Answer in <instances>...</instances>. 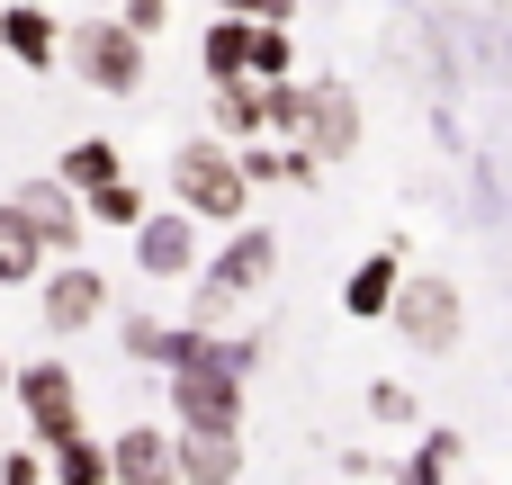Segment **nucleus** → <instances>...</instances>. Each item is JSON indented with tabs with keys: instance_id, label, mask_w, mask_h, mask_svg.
<instances>
[{
	"instance_id": "nucleus-13",
	"label": "nucleus",
	"mask_w": 512,
	"mask_h": 485,
	"mask_svg": "<svg viewBox=\"0 0 512 485\" xmlns=\"http://www.w3.org/2000/svg\"><path fill=\"white\" fill-rule=\"evenodd\" d=\"M0 36H9V45L27 54V63H45V54H54V27H45L36 9H18V18H0Z\"/></svg>"
},
{
	"instance_id": "nucleus-17",
	"label": "nucleus",
	"mask_w": 512,
	"mask_h": 485,
	"mask_svg": "<svg viewBox=\"0 0 512 485\" xmlns=\"http://www.w3.org/2000/svg\"><path fill=\"white\" fill-rule=\"evenodd\" d=\"M99 216H108V225H135V216H144V198H135V189H117V180H99Z\"/></svg>"
},
{
	"instance_id": "nucleus-1",
	"label": "nucleus",
	"mask_w": 512,
	"mask_h": 485,
	"mask_svg": "<svg viewBox=\"0 0 512 485\" xmlns=\"http://www.w3.org/2000/svg\"><path fill=\"white\" fill-rule=\"evenodd\" d=\"M270 126L279 135H297L315 162H333V153H351L360 144V99L342 90V81H270Z\"/></svg>"
},
{
	"instance_id": "nucleus-5",
	"label": "nucleus",
	"mask_w": 512,
	"mask_h": 485,
	"mask_svg": "<svg viewBox=\"0 0 512 485\" xmlns=\"http://www.w3.org/2000/svg\"><path fill=\"white\" fill-rule=\"evenodd\" d=\"M270 261H279V243H270V234L252 225V234H234V252H225V261L207 270V288H216V297H252V288L270 279Z\"/></svg>"
},
{
	"instance_id": "nucleus-12",
	"label": "nucleus",
	"mask_w": 512,
	"mask_h": 485,
	"mask_svg": "<svg viewBox=\"0 0 512 485\" xmlns=\"http://www.w3.org/2000/svg\"><path fill=\"white\" fill-rule=\"evenodd\" d=\"M90 306H99V279H54V297H45L54 324H90Z\"/></svg>"
},
{
	"instance_id": "nucleus-9",
	"label": "nucleus",
	"mask_w": 512,
	"mask_h": 485,
	"mask_svg": "<svg viewBox=\"0 0 512 485\" xmlns=\"http://www.w3.org/2000/svg\"><path fill=\"white\" fill-rule=\"evenodd\" d=\"M216 117H225V135H261V126H270V99H261V90H243V81H225Z\"/></svg>"
},
{
	"instance_id": "nucleus-8",
	"label": "nucleus",
	"mask_w": 512,
	"mask_h": 485,
	"mask_svg": "<svg viewBox=\"0 0 512 485\" xmlns=\"http://www.w3.org/2000/svg\"><path fill=\"white\" fill-rule=\"evenodd\" d=\"M144 270H162V279L189 270V225H180V216H153V225H144Z\"/></svg>"
},
{
	"instance_id": "nucleus-2",
	"label": "nucleus",
	"mask_w": 512,
	"mask_h": 485,
	"mask_svg": "<svg viewBox=\"0 0 512 485\" xmlns=\"http://www.w3.org/2000/svg\"><path fill=\"white\" fill-rule=\"evenodd\" d=\"M396 333L414 342V351H459V333H468V306H459V279H396Z\"/></svg>"
},
{
	"instance_id": "nucleus-10",
	"label": "nucleus",
	"mask_w": 512,
	"mask_h": 485,
	"mask_svg": "<svg viewBox=\"0 0 512 485\" xmlns=\"http://www.w3.org/2000/svg\"><path fill=\"white\" fill-rule=\"evenodd\" d=\"M180 468H189V477H234V468H243V459H234V432H198V441L180 450Z\"/></svg>"
},
{
	"instance_id": "nucleus-14",
	"label": "nucleus",
	"mask_w": 512,
	"mask_h": 485,
	"mask_svg": "<svg viewBox=\"0 0 512 485\" xmlns=\"http://www.w3.org/2000/svg\"><path fill=\"white\" fill-rule=\"evenodd\" d=\"M27 261H36V225H27V216H9V207H0V270H9V279H18V270H27Z\"/></svg>"
},
{
	"instance_id": "nucleus-6",
	"label": "nucleus",
	"mask_w": 512,
	"mask_h": 485,
	"mask_svg": "<svg viewBox=\"0 0 512 485\" xmlns=\"http://www.w3.org/2000/svg\"><path fill=\"white\" fill-rule=\"evenodd\" d=\"M396 279H405V261H396V252H369V261L351 270L342 306H351V315H387V306H396Z\"/></svg>"
},
{
	"instance_id": "nucleus-19",
	"label": "nucleus",
	"mask_w": 512,
	"mask_h": 485,
	"mask_svg": "<svg viewBox=\"0 0 512 485\" xmlns=\"http://www.w3.org/2000/svg\"><path fill=\"white\" fill-rule=\"evenodd\" d=\"M225 9H234V18H288L297 0H225Z\"/></svg>"
},
{
	"instance_id": "nucleus-18",
	"label": "nucleus",
	"mask_w": 512,
	"mask_h": 485,
	"mask_svg": "<svg viewBox=\"0 0 512 485\" xmlns=\"http://www.w3.org/2000/svg\"><path fill=\"white\" fill-rule=\"evenodd\" d=\"M108 171H117L108 144H81V153H72V180H108Z\"/></svg>"
},
{
	"instance_id": "nucleus-7",
	"label": "nucleus",
	"mask_w": 512,
	"mask_h": 485,
	"mask_svg": "<svg viewBox=\"0 0 512 485\" xmlns=\"http://www.w3.org/2000/svg\"><path fill=\"white\" fill-rule=\"evenodd\" d=\"M252 36H261V27L225 18V27L207 36V72H216V81H243V72H252Z\"/></svg>"
},
{
	"instance_id": "nucleus-4",
	"label": "nucleus",
	"mask_w": 512,
	"mask_h": 485,
	"mask_svg": "<svg viewBox=\"0 0 512 485\" xmlns=\"http://www.w3.org/2000/svg\"><path fill=\"white\" fill-rule=\"evenodd\" d=\"M81 63H90V81H99V90H135V72H144L135 27H90V36H81Z\"/></svg>"
},
{
	"instance_id": "nucleus-15",
	"label": "nucleus",
	"mask_w": 512,
	"mask_h": 485,
	"mask_svg": "<svg viewBox=\"0 0 512 485\" xmlns=\"http://www.w3.org/2000/svg\"><path fill=\"white\" fill-rule=\"evenodd\" d=\"M369 414H378L387 432H414V396H405V387H369Z\"/></svg>"
},
{
	"instance_id": "nucleus-16",
	"label": "nucleus",
	"mask_w": 512,
	"mask_h": 485,
	"mask_svg": "<svg viewBox=\"0 0 512 485\" xmlns=\"http://www.w3.org/2000/svg\"><path fill=\"white\" fill-rule=\"evenodd\" d=\"M117 468H126V477H153V468H171V459H162V441H153V432H126Z\"/></svg>"
},
{
	"instance_id": "nucleus-3",
	"label": "nucleus",
	"mask_w": 512,
	"mask_h": 485,
	"mask_svg": "<svg viewBox=\"0 0 512 485\" xmlns=\"http://www.w3.org/2000/svg\"><path fill=\"white\" fill-rule=\"evenodd\" d=\"M171 171H180V198H189L198 216H243V189H252V180H243V162H225L216 144H189Z\"/></svg>"
},
{
	"instance_id": "nucleus-11",
	"label": "nucleus",
	"mask_w": 512,
	"mask_h": 485,
	"mask_svg": "<svg viewBox=\"0 0 512 485\" xmlns=\"http://www.w3.org/2000/svg\"><path fill=\"white\" fill-rule=\"evenodd\" d=\"M459 459H468V450H459V432H432V441H423V450L405 459V477H414V485H432V477H450Z\"/></svg>"
}]
</instances>
